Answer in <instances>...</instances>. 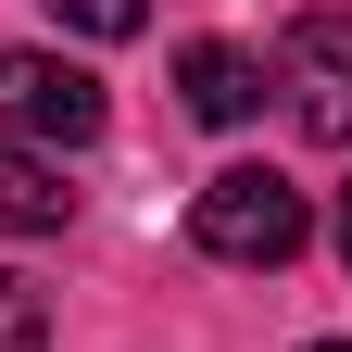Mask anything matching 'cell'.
<instances>
[{"label":"cell","instance_id":"2","mask_svg":"<svg viewBox=\"0 0 352 352\" xmlns=\"http://www.w3.org/2000/svg\"><path fill=\"white\" fill-rule=\"evenodd\" d=\"M101 76L63 63V51H0V139L13 151H76V139H101Z\"/></svg>","mask_w":352,"mask_h":352},{"label":"cell","instance_id":"6","mask_svg":"<svg viewBox=\"0 0 352 352\" xmlns=\"http://www.w3.org/2000/svg\"><path fill=\"white\" fill-rule=\"evenodd\" d=\"M0 352H51V302L25 277H0Z\"/></svg>","mask_w":352,"mask_h":352},{"label":"cell","instance_id":"1","mask_svg":"<svg viewBox=\"0 0 352 352\" xmlns=\"http://www.w3.org/2000/svg\"><path fill=\"white\" fill-rule=\"evenodd\" d=\"M189 239H201L214 264H289L302 239H315V214H302V189H289L277 164H227V176H201Z\"/></svg>","mask_w":352,"mask_h":352},{"label":"cell","instance_id":"3","mask_svg":"<svg viewBox=\"0 0 352 352\" xmlns=\"http://www.w3.org/2000/svg\"><path fill=\"white\" fill-rule=\"evenodd\" d=\"M277 88H289V126H302V139L352 151V13H302L289 51H277Z\"/></svg>","mask_w":352,"mask_h":352},{"label":"cell","instance_id":"4","mask_svg":"<svg viewBox=\"0 0 352 352\" xmlns=\"http://www.w3.org/2000/svg\"><path fill=\"white\" fill-rule=\"evenodd\" d=\"M176 88H189L201 126H252L264 113V63L239 51V38H189V51H176Z\"/></svg>","mask_w":352,"mask_h":352},{"label":"cell","instance_id":"5","mask_svg":"<svg viewBox=\"0 0 352 352\" xmlns=\"http://www.w3.org/2000/svg\"><path fill=\"white\" fill-rule=\"evenodd\" d=\"M63 214H76V189L51 176V151H13V139H0V239H51Z\"/></svg>","mask_w":352,"mask_h":352},{"label":"cell","instance_id":"7","mask_svg":"<svg viewBox=\"0 0 352 352\" xmlns=\"http://www.w3.org/2000/svg\"><path fill=\"white\" fill-rule=\"evenodd\" d=\"M51 13H63L76 38H139V25H151V0H51Z\"/></svg>","mask_w":352,"mask_h":352},{"label":"cell","instance_id":"8","mask_svg":"<svg viewBox=\"0 0 352 352\" xmlns=\"http://www.w3.org/2000/svg\"><path fill=\"white\" fill-rule=\"evenodd\" d=\"M340 264H352V189H340Z\"/></svg>","mask_w":352,"mask_h":352},{"label":"cell","instance_id":"9","mask_svg":"<svg viewBox=\"0 0 352 352\" xmlns=\"http://www.w3.org/2000/svg\"><path fill=\"white\" fill-rule=\"evenodd\" d=\"M315 352H352V340H315Z\"/></svg>","mask_w":352,"mask_h":352}]
</instances>
